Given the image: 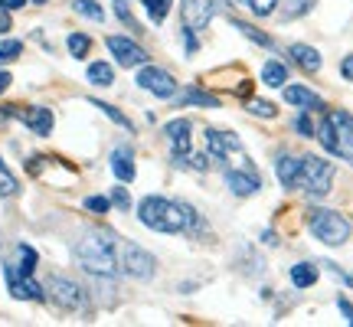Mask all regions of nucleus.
Returning a JSON list of instances; mask_svg holds the SVG:
<instances>
[{
  "mask_svg": "<svg viewBox=\"0 0 353 327\" xmlns=\"http://www.w3.org/2000/svg\"><path fill=\"white\" fill-rule=\"evenodd\" d=\"M75 259L95 278H115L121 265H118V242L112 233H88L75 242Z\"/></svg>",
  "mask_w": 353,
  "mask_h": 327,
  "instance_id": "f257e3e1",
  "label": "nucleus"
},
{
  "mask_svg": "<svg viewBox=\"0 0 353 327\" xmlns=\"http://www.w3.org/2000/svg\"><path fill=\"white\" fill-rule=\"evenodd\" d=\"M138 220L154 229V233H183L187 229V216H183V203L164 200V196H144L138 203Z\"/></svg>",
  "mask_w": 353,
  "mask_h": 327,
  "instance_id": "f03ea898",
  "label": "nucleus"
},
{
  "mask_svg": "<svg viewBox=\"0 0 353 327\" xmlns=\"http://www.w3.org/2000/svg\"><path fill=\"white\" fill-rule=\"evenodd\" d=\"M317 138H321V144L330 154H337V157L353 164V115L350 112H330L321 121Z\"/></svg>",
  "mask_w": 353,
  "mask_h": 327,
  "instance_id": "7ed1b4c3",
  "label": "nucleus"
},
{
  "mask_svg": "<svg viewBox=\"0 0 353 327\" xmlns=\"http://www.w3.org/2000/svg\"><path fill=\"white\" fill-rule=\"evenodd\" d=\"M330 183H334V164L308 154L301 157V170H298V187L308 196H327L330 194Z\"/></svg>",
  "mask_w": 353,
  "mask_h": 327,
  "instance_id": "20e7f679",
  "label": "nucleus"
},
{
  "mask_svg": "<svg viewBox=\"0 0 353 327\" xmlns=\"http://www.w3.org/2000/svg\"><path fill=\"white\" fill-rule=\"evenodd\" d=\"M308 226L314 239H321L324 246H343L350 239V220L334 209H311Z\"/></svg>",
  "mask_w": 353,
  "mask_h": 327,
  "instance_id": "39448f33",
  "label": "nucleus"
},
{
  "mask_svg": "<svg viewBox=\"0 0 353 327\" xmlns=\"http://www.w3.org/2000/svg\"><path fill=\"white\" fill-rule=\"evenodd\" d=\"M46 291L53 298V304L62 308V311H86L88 308V295L82 291V285H75L73 278H62V275H53Z\"/></svg>",
  "mask_w": 353,
  "mask_h": 327,
  "instance_id": "423d86ee",
  "label": "nucleus"
},
{
  "mask_svg": "<svg viewBox=\"0 0 353 327\" xmlns=\"http://www.w3.org/2000/svg\"><path fill=\"white\" fill-rule=\"evenodd\" d=\"M118 265L125 275H131L138 282H147L151 275H154V255H147L141 246H134V242H118Z\"/></svg>",
  "mask_w": 353,
  "mask_h": 327,
  "instance_id": "0eeeda50",
  "label": "nucleus"
},
{
  "mask_svg": "<svg viewBox=\"0 0 353 327\" xmlns=\"http://www.w3.org/2000/svg\"><path fill=\"white\" fill-rule=\"evenodd\" d=\"M222 3L220 0H183V7H180V16H183V30H206L209 27V20L213 14L220 10Z\"/></svg>",
  "mask_w": 353,
  "mask_h": 327,
  "instance_id": "6e6552de",
  "label": "nucleus"
},
{
  "mask_svg": "<svg viewBox=\"0 0 353 327\" xmlns=\"http://www.w3.org/2000/svg\"><path fill=\"white\" fill-rule=\"evenodd\" d=\"M222 177H226V187H229L235 196H252L259 187H262V180H259V174H255V167H252V164L222 167Z\"/></svg>",
  "mask_w": 353,
  "mask_h": 327,
  "instance_id": "1a4fd4ad",
  "label": "nucleus"
},
{
  "mask_svg": "<svg viewBox=\"0 0 353 327\" xmlns=\"http://www.w3.org/2000/svg\"><path fill=\"white\" fill-rule=\"evenodd\" d=\"M138 86L147 89L151 95H157V99H170V95L176 92L174 75L164 73V69H157V66H144V69L138 73Z\"/></svg>",
  "mask_w": 353,
  "mask_h": 327,
  "instance_id": "9d476101",
  "label": "nucleus"
},
{
  "mask_svg": "<svg viewBox=\"0 0 353 327\" xmlns=\"http://www.w3.org/2000/svg\"><path fill=\"white\" fill-rule=\"evenodd\" d=\"M3 275H7V285H10V295L20 298V301H43L46 298L43 285L33 282V275H20L16 265H3Z\"/></svg>",
  "mask_w": 353,
  "mask_h": 327,
  "instance_id": "9b49d317",
  "label": "nucleus"
},
{
  "mask_svg": "<svg viewBox=\"0 0 353 327\" xmlns=\"http://www.w3.org/2000/svg\"><path fill=\"white\" fill-rule=\"evenodd\" d=\"M105 43L112 49V56L118 60V66H125V69H128V66H144L147 62V53L134 43V40H128V36H108Z\"/></svg>",
  "mask_w": 353,
  "mask_h": 327,
  "instance_id": "f8f14e48",
  "label": "nucleus"
},
{
  "mask_svg": "<svg viewBox=\"0 0 353 327\" xmlns=\"http://www.w3.org/2000/svg\"><path fill=\"white\" fill-rule=\"evenodd\" d=\"M190 131L193 125L187 118H176L167 125V138H170V148H174V161L176 164H187V157H190Z\"/></svg>",
  "mask_w": 353,
  "mask_h": 327,
  "instance_id": "ddd939ff",
  "label": "nucleus"
},
{
  "mask_svg": "<svg viewBox=\"0 0 353 327\" xmlns=\"http://www.w3.org/2000/svg\"><path fill=\"white\" fill-rule=\"evenodd\" d=\"M16 118L27 125L33 134H40V138H46V134L53 131V112L49 108H43V105H33V108H20L16 112Z\"/></svg>",
  "mask_w": 353,
  "mask_h": 327,
  "instance_id": "4468645a",
  "label": "nucleus"
},
{
  "mask_svg": "<svg viewBox=\"0 0 353 327\" xmlns=\"http://www.w3.org/2000/svg\"><path fill=\"white\" fill-rule=\"evenodd\" d=\"M298 170H301V157H291V154H278L275 157V177H278L281 187L294 190L298 187Z\"/></svg>",
  "mask_w": 353,
  "mask_h": 327,
  "instance_id": "2eb2a0df",
  "label": "nucleus"
},
{
  "mask_svg": "<svg viewBox=\"0 0 353 327\" xmlns=\"http://www.w3.org/2000/svg\"><path fill=\"white\" fill-rule=\"evenodd\" d=\"M285 102L298 105V108H308V112H321L324 108L321 95H314V92L304 89V86H288V89H285Z\"/></svg>",
  "mask_w": 353,
  "mask_h": 327,
  "instance_id": "dca6fc26",
  "label": "nucleus"
},
{
  "mask_svg": "<svg viewBox=\"0 0 353 327\" xmlns=\"http://www.w3.org/2000/svg\"><path fill=\"white\" fill-rule=\"evenodd\" d=\"M112 174L121 183H131L134 180V154L131 148H115L112 151Z\"/></svg>",
  "mask_w": 353,
  "mask_h": 327,
  "instance_id": "f3484780",
  "label": "nucleus"
},
{
  "mask_svg": "<svg viewBox=\"0 0 353 327\" xmlns=\"http://www.w3.org/2000/svg\"><path fill=\"white\" fill-rule=\"evenodd\" d=\"M288 53H291V60L298 62V66H301V69H304V73H321V53H317V49H314V46H304V43H294L291 49H288Z\"/></svg>",
  "mask_w": 353,
  "mask_h": 327,
  "instance_id": "a211bd4d",
  "label": "nucleus"
},
{
  "mask_svg": "<svg viewBox=\"0 0 353 327\" xmlns=\"http://www.w3.org/2000/svg\"><path fill=\"white\" fill-rule=\"evenodd\" d=\"M262 82H265V86H272V89L285 86V82H288V69H285V62H278V60L265 62V66H262Z\"/></svg>",
  "mask_w": 353,
  "mask_h": 327,
  "instance_id": "6ab92c4d",
  "label": "nucleus"
},
{
  "mask_svg": "<svg viewBox=\"0 0 353 327\" xmlns=\"http://www.w3.org/2000/svg\"><path fill=\"white\" fill-rule=\"evenodd\" d=\"M314 282H317V265H311V262H298V265H291V285L294 288H311Z\"/></svg>",
  "mask_w": 353,
  "mask_h": 327,
  "instance_id": "aec40b11",
  "label": "nucleus"
},
{
  "mask_svg": "<svg viewBox=\"0 0 353 327\" xmlns=\"http://www.w3.org/2000/svg\"><path fill=\"white\" fill-rule=\"evenodd\" d=\"M233 27H235V30H239V33H242V36H249L252 43L265 46V49H272V46H275V40H272V36H268V33L255 30V27H252V23H246V20H233Z\"/></svg>",
  "mask_w": 353,
  "mask_h": 327,
  "instance_id": "412c9836",
  "label": "nucleus"
},
{
  "mask_svg": "<svg viewBox=\"0 0 353 327\" xmlns=\"http://www.w3.org/2000/svg\"><path fill=\"white\" fill-rule=\"evenodd\" d=\"M88 82L92 86H112L115 82V69L108 62H92L88 66Z\"/></svg>",
  "mask_w": 353,
  "mask_h": 327,
  "instance_id": "4be33fe9",
  "label": "nucleus"
},
{
  "mask_svg": "<svg viewBox=\"0 0 353 327\" xmlns=\"http://www.w3.org/2000/svg\"><path fill=\"white\" fill-rule=\"evenodd\" d=\"M180 102L183 105H203V108H220V99L209 95V92H203V89H187Z\"/></svg>",
  "mask_w": 353,
  "mask_h": 327,
  "instance_id": "5701e85b",
  "label": "nucleus"
},
{
  "mask_svg": "<svg viewBox=\"0 0 353 327\" xmlns=\"http://www.w3.org/2000/svg\"><path fill=\"white\" fill-rule=\"evenodd\" d=\"M73 10L79 16H88V20H95V23H102L105 20V10L95 3V0H73Z\"/></svg>",
  "mask_w": 353,
  "mask_h": 327,
  "instance_id": "b1692460",
  "label": "nucleus"
},
{
  "mask_svg": "<svg viewBox=\"0 0 353 327\" xmlns=\"http://www.w3.org/2000/svg\"><path fill=\"white\" fill-rule=\"evenodd\" d=\"M311 7H314V0H285V7L278 10L281 20H294V16L308 14Z\"/></svg>",
  "mask_w": 353,
  "mask_h": 327,
  "instance_id": "393cba45",
  "label": "nucleus"
},
{
  "mask_svg": "<svg viewBox=\"0 0 353 327\" xmlns=\"http://www.w3.org/2000/svg\"><path fill=\"white\" fill-rule=\"evenodd\" d=\"M88 49H92V40H88L86 33H69V56H75V60H86Z\"/></svg>",
  "mask_w": 353,
  "mask_h": 327,
  "instance_id": "a878e982",
  "label": "nucleus"
},
{
  "mask_svg": "<svg viewBox=\"0 0 353 327\" xmlns=\"http://www.w3.org/2000/svg\"><path fill=\"white\" fill-rule=\"evenodd\" d=\"M92 105H95V108H99V112H102V115H108V118L115 121V125H121V128H125V131H134V125L128 118H125V115H121V112H118V108H112V105L108 102H95V99H92Z\"/></svg>",
  "mask_w": 353,
  "mask_h": 327,
  "instance_id": "bb28decb",
  "label": "nucleus"
},
{
  "mask_svg": "<svg viewBox=\"0 0 353 327\" xmlns=\"http://www.w3.org/2000/svg\"><path fill=\"white\" fill-rule=\"evenodd\" d=\"M36 262H40V255H36V249H29V246H20V275H33V268H36Z\"/></svg>",
  "mask_w": 353,
  "mask_h": 327,
  "instance_id": "cd10ccee",
  "label": "nucleus"
},
{
  "mask_svg": "<svg viewBox=\"0 0 353 327\" xmlns=\"http://www.w3.org/2000/svg\"><path fill=\"white\" fill-rule=\"evenodd\" d=\"M16 190H20V183H16V177L7 170V164L0 161V196H14Z\"/></svg>",
  "mask_w": 353,
  "mask_h": 327,
  "instance_id": "c85d7f7f",
  "label": "nucleus"
},
{
  "mask_svg": "<svg viewBox=\"0 0 353 327\" xmlns=\"http://www.w3.org/2000/svg\"><path fill=\"white\" fill-rule=\"evenodd\" d=\"M144 7L154 23H164V16L170 14V0H144Z\"/></svg>",
  "mask_w": 353,
  "mask_h": 327,
  "instance_id": "c756f323",
  "label": "nucleus"
},
{
  "mask_svg": "<svg viewBox=\"0 0 353 327\" xmlns=\"http://www.w3.org/2000/svg\"><path fill=\"white\" fill-rule=\"evenodd\" d=\"M242 3H246L255 16H272L275 7H278V0H242Z\"/></svg>",
  "mask_w": 353,
  "mask_h": 327,
  "instance_id": "7c9ffc66",
  "label": "nucleus"
},
{
  "mask_svg": "<svg viewBox=\"0 0 353 327\" xmlns=\"http://www.w3.org/2000/svg\"><path fill=\"white\" fill-rule=\"evenodd\" d=\"M249 112L259 115V118H275V115H278V108L272 102H262V99H249Z\"/></svg>",
  "mask_w": 353,
  "mask_h": 327,
  "instance_id": "2f4dec72",
  "label": "nucleus"
},
{
  "mask_svg": "<svg viewBox=\"0 0 353 327\" xmlns=\"http://www.w3.org/2000/svg\"><path fill=\"white\" fill-rule=\"evenodd\" d=\"M20 53H23V43H20V40H3V43H0V62H14Z\"/></svg>",
  "mask_w": 353,
  "mask_h": 327,
  "instance_id": "473e14b6",
  "label": "nucleus"
},
{
  "mask_svg": "<svg viewBox=\"0 0 353 327\" xmlns=\"http://www.w3.org/2000/svg\"><path fill=\"white\" fill-rule=\"evenodd\" d=\"M108 207H112V200H105V196H86V209L88 213H95V216L108 213Z\"/></svg>",
  "mask_w": 353,
  "mask_h": 327,
  "instance_id": "72a5a7b5",
  "label": "nucleus"
},
{
  "mask_svg": "<svg viewBox=\"0 0 353 327\" xmlns=\"http://www.w3.org/2000/svg\"><path fill=\"white\" fill-rule=\"evenodd\" d=\"M294 131L301 134V138H314V121H311L308 115H298V118H294Z\"/></svg>",
  "mask_w": 353,
  "mask_h": 327,
  "instance_id": "f704fd0d",
  "label": "nucleus"
},
{
  "mask_svg": "<svg viewBox=\"0 0 353 327\" xmlns=\"http://www.w3.org/2000/svg\"><path fill=\"white\" fill-rule=\"evenodd\" d=\"M115 14H118V20H125L131 30H138V20L131 16V10H128V3H125V0H115Z\"/></svg>",
  "mask_w": 353,
  "mask_h": 327,
  "instance_id": "c9c22d12",
  "label": "nucleus"
},
{
  "mask_svg": "<svg viewBox=\"0 0 353 327\" xmlns=\"http://www.w3.org/2000/svg\"><path fill=\"white\" fill-rule=\"evenodd\" d=\"M112 203H115L118 209H128V207H131V196H128V190H125V187H115V190H112Z\"/></svg>",
  "mask_w": 353,
  "mask_h": 327,
  "instance_id": "e433bc0d",
  "label": "nucleus"
},
{
  "mask_svg": "<svg viewBox=\"0 0 353 327\" xmlns=\"http://www.w3.org/2000/svg\"><path fill=\"white\" fill-rule=\"evenodd\" d=\"M340 75H343L347 82H353V53L350 56H343V62H340Z\"/></svg>",
  "mask_w": 353,
  "mask_h": 327,
  "instance_id": "4c0bfd02",
  "label": "nucleus"
},
{
  "mask_svg": "<svg viewBox=\"0 0 353 327\" xmlns=\"http://www.w3.org/2000/svg\"><path fill=\"white\" fill-rule=\"evenodd\" d=\"M187 161H190L193 170H206V167H209V161H206V154H190Z\"/></svg>",
  "mask_w": 353,
  "mask_h": 327,
  "instance_id": "58836bf2",
  "label": "nucleus"
},
{
  "mask_svg": "<svg viewBox=\"0 0 353 327\" xmlns=\"http://www.w3.org/2000/svg\"><path fill=\"white\" fill-rule=\"evenodd\" d=\"M0 7L3 10H20V7H27V0H0Z\"/></svg>",
  "mask_w": 353,
  "mask_h": 327,
  "instance_id": "ea45409f",
  "label": "nucleus"
},
{
  "mask_svg": "<svg viewBox=\"0 0 353 327\" xmlns=\"http://www.w3.org/2000/svg\"><path fill=\"white\" fill-rule=\"evenodd\" d=\"M7 30H10V10L0 7V33H7Z\"/></svg>",
  "mask_w": 353,
  "mask_h": 327,
  "instance_id": "a19ab883",
  "label": "nucleus"
},
{
  "mask_svg": "<svg viewBox=\"0 0 353 327\" xmlns=\"http://www.w3.org/2000/svg\"><path fill=\"white\" fill-rule=\"evenodd\" d=\"M10 82H14V79H10V73H3V69H0V95L10 89Z\"/></svg>",
  "mask_w": 353,
  "mask_h": 327,
  "instance_id": "79ce46f5",
  "label": "nucleus"
},
{
  "mask_svg": "<svg viewBox=\"0 0 353 327\" xmlns=\"http://www.w3.org/2000/svg\"><path fill=\"white\" fill-rule=\"evenodd\" d=\"M262 242H265V246H275V242H278V236L268 229V233H262Z\"/></svg>",
  "mask_w": 353,
  "mask_h": 327,
  "instance_id": "37998d69",
  "label": "nucleus"
},
{
  "mask_svg": "<svg viewBox=\"0 0 353 327\" xmlns=\"http://www.w3.org/2000/svg\"><path fill=\"white\" fill-rule=\"evenodd\" d=\"M33 3H46V0H33Z\"/></svg>",
  "mask_w": 353,
  "mask_h": 327,
  "instance_id": "c03bdc74",
  "label": "nucleus"
},
{
  "mask_svg": "<svg viewBox=\"0 0 353 327\" xmlns=\"http://www.w3.org/2000/svg\"><path fill=\"white\" fill-rule=\"evenodd\" d=\"M347 321H350V324H353V314H350V317H347Z\"/></svg>",
  "mask_w": 353,
  "mask_h": 327,
  "instance_id": "a18cd8bd",
  "label": "nucleus"
}]
</instances>
